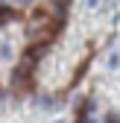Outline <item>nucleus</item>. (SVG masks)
Wrapping results in <instances>:
<instances>
[{
    "instance_id": "obj_1",
    "label": "nucleus",
    "mask_w": 120,
    "mask_h": 123,
    "mask_svg": "<svg viewBox=\"0 0 120 123\" xmlns=\"http://www.w3.org/2000/svg\"><path fill=\"white\" fill-rule=\"evenodd\" d=\"M59 123H62V120H59Z\"/></svg>"
}]
</instances>
